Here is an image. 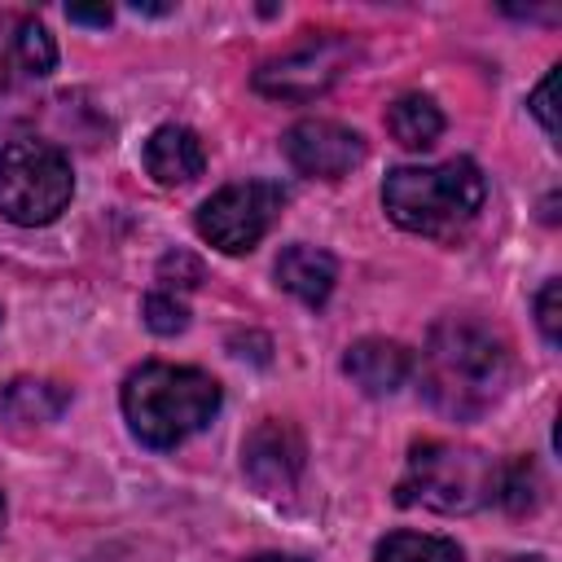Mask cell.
Masks as SVG:
<instances>
[{"label":"cell","mask_w":562,"mask_h":562,"mask_svg":"<svg viewBox=\"0 0 562 562\" xmlns=\"http://www.w3.org/2000/svg\"><path fill=\"white\" fill-rule=\"evenodd\" d=\"M514 378L509 342L474 321V316H448L430 329L422 351V391L426 400L457 422H470L487 413Z\"/></svg>","instance_id":"cell-1"},{"label":"cell","mask_w":562,"mask_h":562,"mask_svg":"<svg viewBox=\"0 0 562 562\" xmlns=\"http://www.w3.org/2000/svg\"><path fill=\"white\" fill-rule=\"evenodd\" d=\"M220 408V382L189 364H140L123 382V417L149 448H176Z\"/></svg>","instance_id":"cell-2"},{"label":"cell","mask_w":562,"mask_h":562,"mask_svg":"<svg viewBox=\"0 0 562 562\" xmlns=\"http://www.w3.org/2000/svg\"><path fill=\"white\" fill-rule=\"evenodd\" d=\"M483 193V171L470 158H448L435 167H395L382 184V206L408 233L452 237L479 215Z\"/></svg>","instance_id":"cell-3"},{"label":"cell","mask_w":562,"mask_h":562,"mask_svg":"<svg viewBox=\"0 0 562 562\" xmlns=\"http://www.w3.org/2000/svg\"><path fill=\"white\" fill-rule=\"evenodd\" d=\"M501 465L474 448L457 443H417L408 457V474L400 483L404 505H426L439 514H470L487 501H496Z\"/></svg>","instance_id":"cell-4"},{"label":"cell","mask_w":562,"mask_h":562,"mask_svg":"<svg viewBox=\"0 0 562 562\" xmlns=\"http://www.w3.org/2000/svg\"><path fill=\"white\" fill-rule=\"evenodd\" d=\"M70 158L48 140H13L0 149V215L35 228L70 206Z\"/></svg>","instance_id":"cell-5"},{"label":"cell","mask_w":562,"mask_h":562,"mask_svg":"<svg viewBox=\"0 0 562 562\" xmlns=\"http://www.w3.org/2000/svg\"><path fill=\"white\" fill-rule=\"evenodd\" d=\"M285 206V189L272 180H241L211 193L198 211V233L224 255H246L259 246V237L277 224Z\"/></svg>","instance_id":"cell-6"},{"label":"cell","mask_w":562,"mask_h":562,"mask_svg":"<svg viewBox=\"0 0 562 562\" xmlns=\"http://www.w3.org/2000/svg\"><path fill=\"white\" fill-rule=\"evenodd\" d=\"M356 44L338 31H325V35H312L303 40L299 48L263 61L255 70V88L263 97H277V101H312L321 92H329L356 61Z\"/></svg>","instance_id":"cell-7"},{"label":"cell","mask_w":562,"mask_h":562,"mask_svg":"<svg viewBox=\"0 0 562 562\" xmlns=\"http://www.w3.org/2000/svg\"><path fill=\"white\" fill-rule=\"evenodd\" d=\"M303 457H307L303 435L277 417L259 422L241 443V470L263 496H290L303 474Z\"/></svg>","instance_id":"cell-8"},{"label":"cell","mask_w":562,"mask_h":562,"mask_svg":"<svg viewBox=\"0 0 562 562\" xmlns=\"http://www.w3.org/2000/svg\"><path fill=\"white\" fill-rule=\"evenodd\" d=\"M281 149L294 162V171H303L312 180H342L364 158L360 132H351V127H342L334 119H303V123H294L285 132Z\"/></svg>","instance_id":"cell-9"},{"label":"cell","mask_w":562,"mask_h":562,"mask_svg":"<svg viewBox=\"0 0 562 562\" xmlns=\"http://www.w3.org/2000/svg\"><path fill=\"white\" fill-rule=\"evenodd\" d=\"M342 369L364 395H391L413 373V356L391 338H360L347 347Z\"/></svg>","instance_id":"cell-10"},{"label":"cell","mask_w":562,"mask_h":562,"mask_svg":"<svg viewBox=\"0 0 562 562\" xmlns=\"http://www.w3.org/2000/svg\"><path fill=\"white\" fill-rule=\"evenodd\" d=\"M202 167H206V149H202L193 127L162 123V127L149 132V140H145V171L158 184H189V180L202 176Z\"/></svg>","instance_id":"cell-11"},{"label":"cell","mask_w":562,"mask_h":562,"mask_svg":"<svg viewBox=\"0 0 562 562\" xmlns=\"http://www.w3.org/2000/svg\"><path fill=\"white\" fill-rule=\"evenodd\" d=\"M277 281H281L294 299H303L307 307H321V303L329 299L334 281H338V263H334V255H325V250L299 241V246H285V250H281V259H277Z\"/></svg>","instance_id":"cell-12"},{"label":"cell","mask_w":562,"mask_h":562,"mask_svg":"<svg viewBox=\"0 0 562 562\" xmlns=\"http://www.w3.org/2000/svg\"><path fill=\"white\" fill-rule=\"evenodd\" d=\"M386 132L404 145V149H430L443 132V114L430 97L422 92H404L386 105Z\"/></svg>","instance_id":"cell-13"},{"label":"cell","mask_w":562,"mask_h":562,"mask_svg":"<svg viewBox=\"0 0 562 562\" xmlns=\"http://www.w3.org/2000/svg\"><path fill=\"white\" fill-rule=\"evenodd\" d=\"M70 404V391L61 382H40V378H18L4 391V413L13 422H53Z\"/></svg>","instance_id":"cell-14"},{"label":"cell","mask_w":562,"mask_h":562,"mask_svg":"<svg viewBox=\"0 0 562 562\" xmlns=\"http://www.w3.org/2000/svg\"><path fill=\"white\" fill-rule=\"evenodd\" d=\"M378 562H465L457 540L422 536V531H391L378 540Z\"/></svg>","instance_id":"cell-15"},{"label":"cell","mask_w":562,"mask_h":562,"mask_svg":"<svg viewBox=\"0 0 562 562\" xmlns=\"http://www.w3.org/2000/svg\"><path fill=\"white\" fill-rule=\"evenodd\" d=\"M13 57L26 75H48L57 66V48H53V35L40 26V22H22L18 35H13Z\"/></svg>","instance_id":"cell-16"},{"label":"cell","mask_w":562,"mask_h":562,"mask_svg":"<svg viewBox=\"0 0 562 562\" xmlns=\"http://www.w3.org/2000/svg\"><path fill=\"white\" fill-rule=\"evenodd\" d=\"M536 492H540V479H536V465L527 457H518L514 465H505L501 479H496V501H505L514 514H527L536 505Z\"/></svg>","instance_id":"cell-17"},{"label":"cell","mask_w":562,"mask_h":562,"mask_svg":"<svg viewBox=\"0 0 562 562\" xmlns=\"http://www.w3.org/2000/svg\"><path fill=\"white\" fill-rule=\"evenodd\" d=\"M140 316H145V325L154 329V334H180L184 325H189V307L180 303V299H171V294H149L145 303H140Z\"/></svg>","instance_id":"cell-18"},{"label":"cell","mask_w":562,"mask_h":562,"mask_svg":"<svg viewBox=\"0 0 562 562\" xmlns=\"http://www.w3.org/2000/svg\"><path fill=\"white\" fill-rule=\"evenodd\" d=\"M558 294H562L558 281H544V290L536 294V325L549 347H558Z\"/></svg>","instance_id":"cell-19"},{"label":"cell","mask_w":562,"mask_h":562,"mask_svg":"<svg viewBox=\"0 0 562 562\" xmlns=\"http://www.w3.org/2000/svg\"><path fill=\"white\" fill-rule=\"evenodd\" d=\"M171 277H180L176 285H184V290H189V285H198V281H202V263H198L193 255L176 250V255H167V259L158 263V281H162V285H171Z\"/></svg>","instance_id":"cell-20"},{"label":"cell","mask_w":562,"mask_h":562,"mask_svg":"<svg viewBox=\"0 0 562 562\" xmlns=\"http://www.w3.org/2000/svg\"><path fill=\"white\" fill-rule=\"evenodd\" d=\"M553 83H558V70H549V75L540 79V88L531 92V114L544 123L549 136H558V119H553Z\"/></svg>","instance_id":"cell-21"},{"label":"cell","mask_w":562,"mask_h":562,"mask_svg":"<svg viewBox=\"0 0 562 562\" xmlns=\"http://www.w3.org/2000/svg\"><path fill=\"white\" fill-rule=\"evenodd\" d=\"M66 18H70V22H83V26H105L114 13H110V4H97V9H88V4H70Z\"/></svg>","instance_id":"cell-22"},{"label":"cell","mask_w":562,"mask_h":562,"mask_svg":"<svg viewBox=\"0 0 562 562\" xmlns=\"http://www.w3.org/2000/svg\"><path fill=\"white\" fill-rule=\"evenodd\" d=\"M250 562H307V558H290V553H259Z\"/></svg>","instance_id":"cell-23"},{"label":"cell","mask_w":562,"mask_h":562,"mask_svg":"<svg viewBox=\"0 0 562 562\" xmlns=\"http://www.w3.org/2000/svg\"><path fill=\"white\" fill-rule=\"evenodd\" d=\"M505 562H540V558H505Z\"/></svg>","instance_id":"cell-24"},{"label":"cell","mask_w":562,"mask_h":562,"mask_svg":"<svg viewBox=\"0 0 562 562\" xmlns=\"http://www.w3.org/2000/svg\"><path fill=\"white\" fill-rule=\"evenodd\" d=\"M0 527H4V496H0Z\"/></svg>","instance_id":"cell-25"}]
</instances>
